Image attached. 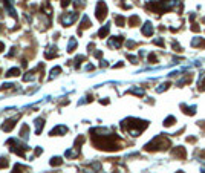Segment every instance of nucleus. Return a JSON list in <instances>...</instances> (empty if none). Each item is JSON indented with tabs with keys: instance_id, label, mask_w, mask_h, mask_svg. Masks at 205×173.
Returning <instances> with one entry per match:
<instances>
[{
	"instance_id": "19",
	"label": "nucleus",
	"mask_w": 205,
	"mask_h": 173,
	"mask_svg": "<svg viewBox=\"0 0 205 173\" xmlns=\"http://www.w3.org/2000/svg\"><path fill=\"white\" fill-rule=\"evenodd\" d=\"M49 164H51V166H54V167H58V166L63 164V159H61L60 156H54V158H51Z\"/></svg>"
},
{
	"instance_id": "45",
	"label": "nucleus",
	"mask_w": 205,
	"mask_h": 173,
	"mask_svg": "<svg viewBox=\"0 0 205 173\" xmlns=\"http://www.w3.org/2000/svg\"><path fill=\"white\" fill-rule=\"evenodd\" d=\"M5 49V43H2V41H0V52H2Z\"/></svg>"
},
{
	"instance_id": "22",
	"label": "nucleus",
	"mask_w": 205,
	"mask_h": 173,
	"mask_svg": "<svg viewBox=\"0 0 205 173\" xmlns=\"http://www.w3.org/2000/svg\"><path fill=\"white\" fill-rule=\"evenodd\" d=\"M182 109H185V113L188 115H194L196 113V106H185V104H181Z\"/></svg>"
},
{
	"instance_id": "20",
	"label": "nucleus",
	"mask_w": 205,
	"mask_h": 173,
	"mask_svg": "<svg viewBox=\"0 0 205 173\" xmlns=\"http://www.w3.org/2000/svg\"><path fill=\"white\" fill-rule=\"evenodd\" d=\"M5 75H6V77H17V75H20V69H19V68H11Z\"/></svg>"
},
{
	"instance_id": "24",
	"label": "nucleus",
	"mask_w": 205,
	"mask_h": 173,
	"mask_svg": "<svg viewBox=\"0 0 205 173\" xmlns=\"http://www.w3.org/2000/svg\"><path fill=\"white\" fill-rule=\"evenodd\" d=\"M78 153H80V149H77V150H66V153H64V156L66 158H74V156H78Z\"/></svg>"
},
{
	"instance_id": "3",
	"label": "nucleus",
	"mask_w": 205,
	"mask_h": 173,
	"mask_svg": "<svg viewBox=\"0 0 205 173\" xmlns=\"http://www.w3.org/2000/svg\"><path fill=\"white\" fill-rule=\"evenodd\" d=\"M170 147V141H168L167 138H164L162 135H158L156 138H153L150 142L146 144V150L147 152H153V150H165Z\"/></svg>"
},
{
	"instance_id": "29",
	"label": "nucleus",
	"mask_w": 205,
	"mask_h": 173,
	"mask_svg": "<svg viewBox=\"0 0 205 173\" xmlns=\"http://www.w3.org/2000/svg\"><path fill=\"white\" fill-rule=\"evenodd\" d=\"M115 22H117L118 26H124V23H126V19H124L122 15H117V17H115Z\"/></svg>"
},
{
	"instance_id": "39",
	"label": "nucleus",
	"mask_w": 205,
	"mask_h": 173,
	"mask_svg": "<svg viewBox=\"0 0 205 173\" xmlns=\"http://www.w3.org/2000/svg\"><path fill=\"white\" fill-rule=\"evenodd\" d=\"M148 60H150V63H156V55H155V54H150Z\"/></svg>"
},
{
	"instance_id": "16",
	"label": "nucleus",
	"mask_w": 205,
	"mask_h": 173,
	"mask_svg": "<svg viewBox=\"0 0 205 173\" xmlns=\"http://www.w3.org/2000/svg\"><path fill=\"white\" fill-rule=\"evenodd\" d=\"M29 169L26 166H22V164H15L14 169H12V173H28Z\"/></svg>"
},
{
	"instance_id": "25",
	"label": "nucleus",
	"mask_w": 205,
	"mask_h": 173,
	"mask_svg": "<svg viewBox=\"0 0 205 173\" xmlns=\"http://www.w3.org/2000/svg\"><path fill=\"white\" fill-rule=\"evenodd\" d=\"M175 121H176L175 116H168V118H165V120H164V126L165 127H170V126L175 124Z\"/></svg>"
},
{
	"instance_id": "44",
	"label": "nucleus",
	"mask_w": 205,
	"mask_h": 173,
	"mask_svg": "<svg viewBox=\"0 0 205 173\" xmlns=\"http://www.w3.org/2000/svg\"><path fill=\"white\" fill-rule=\"evenodd\" d=\"M87 71H93L95 68H93V65H87V68H86Z\"/></svg>"
},
{
	"instance_id": "41",
	"label": "nucleus",
	"mask_w": 205,
	"mask_h": 173,
	"mask_svg": "<svg viewBox=\"0 0 205 173\" xmlns=\"http://www.w3.org/2000/svg\"><path fill=\"white\" fill-rule=\"evenodd\" d=\"M40 153H43V149L41 147H37V149H35V155H40Z\"/></svg>"
},
{
	"instance_id": "4",
	"label": "nucleus",
	"mask_w": 205,
	"mask_h": 173,
	"mask_svg": "<svg viewBox=\"0 0 205 173\" xmlns=\"http://www.w3.org/2000/svg\"><path fill=\"white\" fill-rule=\"evenodd\" d=\"M8 145H9V149H11V152H14V153H17L19 156H22V158H25V152L28 150L29 147L26 144H22L19 140H14V138H11V140H8V142H6Z\"/></svg>"
},
{
	"instance_id": "31",
	"label": "nucleus",
	"mask_w": 205,
	"mask_h": 173,
	"mask_svg": "<svg viewBox=\"0 0 205 173\" xmlns=\"http://www.w3.org/2000/svg\"><path fill=\"white\" fill-rule=\"evenodd\" d=\"M74 5H75L77 8H83V6L86 5V0H74Z\"/></svg>"
},
{
	"instance_id": "13",
	"label": "nucleus",
	"mask_w": 205,
	"mask_h": 173,
	"mask_svg": "<svg viewBox=\"0 0 205 173\" xmlns=\"http://www.w3.org/2000/svg\"><path fill=\"white\" fill-rule=\"evenodd\" d=\"M43 127H44V120L43 118H37V120H35V133L40 135L41 130H43Z\"/></svg>"
},
{
	"instance_id": "37",
	"label": "nucleus",
	"mask_w": 205,
	"mask_h": 173,
	"mask_svg": "<svg viewBox=\"0 0 205 173\" xmlns=\"http://www.w3.org/2000/svg\"><path fill=\"white\" fill-rule=\"evenodd\" d=\"M12 86H14L12 83H3V84H2V87H0V89H11Z\"/></svg>"
},
{
	"instance_id": "9",
	"label": "nucleus",
	"mask_w": 205,
	"mask_h": 173,
	"mask_svg": "<svg viewBox=\"0 0 205 173\" xmlns=\"http://www.w3.org/2000/svg\"><path fill=\"white\" fill-rule=\"evenodd\" d=\"M67 130H69V129H67L66 126H61V124H60V126H55L54 129H52V130L49 132V135H51V136H60V135H66V133H67Z\"/></svg>"
},
{
	"instance_id": "33",
	"label": "nucleus",
	"mask_w": 205,
	"mask_h": 173,
	"mask_svg": "<svg viewBox=\"0 0 205 173\" xmlns=\"http://www.w3.org/2000/svg\"><path fill=\"white\" fill-rule=\"evenodd\" d=\"M83 60H84V55H78V57L75 58V61H77V63H75V68H80V63H81Z\"/></svg>"
},
{
	"instance_id": "7",
	"label": "nucleus",
	"mask_w": 205,
	"mask_h": 173,
	"mask_svg": "<svg viewBox=\"0 0 205 173\" xmlns=\"http://www.w3.org/2000/svg\"><path fill=\"white\" fill-rule=\"evenodd\" d=\"M19 118H20V115H17V116L11 118V120H8V121H5V123L2 124V130H3V132H11V130L14 129V126H15V123L19 121Z\"/></svg>"
},
{
	"instance_id": "18",
	"label": "nucleus",
	"mask_w": 205,
	"mask_h": 173,
	"mask_svg": "<svg viewBox=\"0 0 205 173\" xmlns=\"http://www.w3.org/2000/svg\"><path fill=\"white\" fill-rule=\"evenodd\" d=\"M77 48V40L74 37H70L69 39V43H67V52H74Z\"/></svg>"
},
{
	"instance_id": "32",
	"label": "nucleus",
	"mask_w": 205,
	"mask_h": 173,
	"mask_svg": "<svg viewBox=\"0 0 205 173\" xmlns=\"http://www.w3.org/2000/svg\"><path fill=\"white\" fill-rule=\"evenodd\" d=\"M83 142H84V136H80V138H77L75 140V147H80Z\"/></svg>"
},
{
	"instance_id": "17",
	"label": "nucleus",
	"mask_w": 205,
	"mask_h": 173,
	"mask_svg": "<svg viewBox=\"0 0 205 173\" xmlns=\"http://www.w3.org/2000/svg\"><path fill=\"white\" fill-rule=\"evenodd\" d=\"M127 94H135V95H138V97H144V89H141V87H132V89H129L127 90Z\"/></svg>"
},
{
	"instance_id": "23",
	"label": "nucleus",
	"mask_w": 205,
	"mask_h": 173,
	"mask_svg": "<svg viewBox=\"0 0 205 173\" xmlns=\"http://www.w3.org/2000/svg\"><path fill=\"white\" fill-rule=\"evenodd\" d=\"M61 72V68L60 66H55V68H52L51 69V75H49V80H52V78H55L58 74Z\"/></svg>"
},
{
	"instance_id": "38",
	"label": "nucleus",
	"mask_w": 205,
	"mask_h": 173,
	"mask_svg": "<svg viewBox=\"0 0 205 173\" xmlns=\"http://www.w3.org/2000/svg\"><path fill=\"white\" fill-rule=\"evenodd\" d=\"M127 58L132 61V63H135V65H136V63H138V58L135 57V55H127Z\"/></svg>"
},
{
	"instance_id": "43",
	"label": "nucleus",
	"mask_w": 205,
	"mask_h": 173,
	"mask_svg": "<svg viewBox=\"0 0 205 173\" xmlns=\"http://www.w3.org/2000/svg\"><path fill=\"white\" fill-rule=\"evenodd\" d=\"M127 46L129 48H133V46H135V41H127Z\"/></svg>"
},
{
	"instance_id": "28",
	"label": "nucleus",
	"mask_w": 205,
	"mask_h": 173,
	"mask_svg": "<svg viewBox=\"0 0 205 173\" xmlns=\"http://www.w3.org/2000/svg\"><path fill=\"white\" fill-rule=\"evenodd\" d=\"M168 86H170V83H162V84H159V87H156V92H158V94L164 92L165 89H168Z\"/></svg>"
},
{
	"instance_id": "21",
	"label": "nucleus",
	"mask_w": 205,
	"mask_h": 173,
	"mask_svg": "<svg viewBox=\"0 0 205 173\" xmlns=\"http://www.w3.org/2000/svg\"><path fill=\"white\" fill-rule=\"evenodd\" d=\"M173 153L176 155V156H181L182 159L187 156V153H185V149H184V147H176V149L173 150Z\"/></svg>"
},
{
	"instance_id": "30",
	"label": "nucleus",
	"mask_w": 205,
	"mask_h": 173,
	"mask_svg": "<svg viewBox=\"0 0 205 173\" xmlns=\"http://www.w3.org/2000/svg\"><path fill=\"white\" fill-rule=\"evenodd\" d=\"M44 57H46L48 60L54 58V57H57V51H46V52H44Z\"/></svg>"
},
{
	"instance_id": "12",
	"label": "nucleus",
	"mask_w": 205,
	"mask_h": 173,
	"mask_svg": "<svg viewBox=\"0 0 205 173\" xmlns=\"http://www.w3.org/2000/svg\"><path fill=\"white\" fill-rule=\"evenodd\" d=\"M91 26H92V23H91V20H89V17H87V15H83V19H81V25H80V34H81V31H83V29L91 28Z\"/></svg>"
},
{
	"instance_id": "36",
	"label": "nucleus",
	"mask_w": 205,
	"mask_h": 173,
	"mask_svg": "<svg viewBox=\"0 0 205 173\" xmlns=\"http://www.w3.org/2000/svg\"><path fill=\"white\" fill-rule=\"evenodd\" d=\"M70 3H72L70 0H61V6H63V8H67Z\"/></svg>"
},
{
	"instance_id": "40",
	"label": "nucleus",
	"mask_w": 205,
	"mask_h": 173,
	"mask_svg": "<svg viewBox=\"0 0 205 173\" xmlns=\"http://www.w3.org/2000/svg\"><path fill=\"white\" fill-rule=\"evenodd\" d=\"M153 43H155V44H159V46H164L162 39H156V40H153Z\"/></svg>"
},
{
	"instance_id": "27",
	"label": "nucleus",
	"mask_w": 205,
	"mask_h": 173,
	"mask_svg": "<svg viewBox=\"0 0 205 173\" xmlns=\"http://www.w3.org/2000/svg\"><path fill=\"white\" fill-rule=\"evenodd\" d=\"M129 23H130V26H136L139 23V17L138 15H132L129 19Z\"/></svg>"
},
{
	"instance_id": "5",
	"label": "nucleus",
	"mask_w": 205,
	"mask_h": 173,
	"mask_svg": "<svg viewBox=\"0 0 205 173\" xmlns=\"http://www.w3.org/2000/svg\"><path fill=\"white\" fill-rule=\"evenodd\" d=\"M95 15L96 19L103 22L106 19V15H107V5H106V2H103V0H100V2L96 3V8H95Z\"/></svg>"
},
{
	"instance_id": "35",
	"label": "nucleus",
	"mask_w": 205,
	"mask_h": 173,
	"mask_svg": "<svg viewBox=\"0 0 205 173\" xmlns=\"http://www.w3.org/2000/svg\"><path fill=\"white\" fill-rule=\"evenodd\" d=\"M23 80H25V81L34 80V75H32V72H28V74H26V75H23Z\"/></svg>"
},
{
	"instance_id": "11",
	"label": "nucleus",
	"mask_w": 205,
	"mask_h": 173,
	"mask_svg": "<svg viewBox=\"0 0 205 173\" xmlns=\"http://www.w3.org/2000/svg\"><path fill=\"white\" fill-rule=\"evenodd\" d=\"M3 3H5V8L8 9V12L11 14V17H14V19H17V12L14 9V0H3Z\"/></svg>"
},
{
	"instance_id": "10",
	"label": "nucleus",
	"mask_w": 205,
	"mask_h": 173,
	"mask_svg": "<svg viewBox=\"0 0 205 173\" xmlns=\"http://www.w3.org/2000/svg\"><path fill=\"white\" fill-rule=\"evenodd\" d=\"M142 35H146V37H151V34H153V25L150 22H146L142 25V29H141Z\"/></svg>"
},
{
	"instance_id": "2",
	"label": "nucleus",
	"mask_w": 205,
	"mask_h": 173,
	"mask_svg": "<svg viewBox=\"0 0 205 173\" xmlns=\"http://www.w3.org/2000/svg\"><path fill=\"white\" fill-rule=\"evenodd\" d=\"M148 123L144 120H138V118H127V120L121 121V127L124 132L130 133L132 136H139L141 132H144L147 129Z\"/></svg>"
},
{
	"instance_id": "47",
	"label": "nucleus",
	"mask_w": 205,
	"mask_h": 173,
	"mask_svg": "<svg viewBox=\"0 0 205 173\" xmlns=\"http://www.w3.org/2000/svg\"><path fill=\"white\" fill-rule=\"evenodd\" d=\"M95 57L100 58V57H101V52H100V51H96V52H95Z\"/></svg>"
},
{
	"instance_id": "34",
	"label": "nucleus",
	"mask_w": 205,
	"mask_h": 173,
	"mask_svg": "<svg viewBox=\"0 0 205 173\" xmlns=\"http://www.w3.org/2000/svg\"><path fill=\"white\" fill-rule=\"evenodd\" d=\"M173 49L176 52H182V46H181V44H177L176 41H173Z\"/></svg>"
},
{
	"instance_id": "42",
	"label": "nucleus",
	"mask_w": 205,
	"mask_h": 173,
	"mask_svg": "<svg viewBox=\"0 0 205 173\" xmlns=\"http://www.w3.org/2000/svg\"><path fill=\"white\" fill-rule=\"evenodd\" d=\"M100 66H101V68H106V66H107V61H106V60H103V61L100 63Z\"/></svg>"
},
{
	"instance_id": "1",
	"label": "nucleus",
	"mask_w": 205,
	"mask_h": 173,
	"mask_svg": "<svg viewBox=\"0 0 205 173\" xmlns=\"http://www.w3.org/2000/svg\"><path fill=\"white\" fill-rule=\"evenodd\" d=\"M92 135V141L93 145L101 150H109V152H115L121 149V140L117 133L110 132L109 129L104 127H95L91 130Z\"/></svg>"
},
{
	"instance_id": "14",
	"label": "nucleus",
	"mask_w": 205,
	"mask_h": 173,
	"mask_svg": "<svg viewBox=\"0 0 205 173\" xmlns=\"http://www.w3.org/2000/svg\"><path fill=\"white\" fill-rule=\"evenodd\" d=\"M109 31H110V23H106V25L103 26V28H101L100 31H98V37H100V39L106 37V35L109 34Z\"/></svg>"
},
{
	"instance_id": "26",
	"label": "nucleus",
	"mask_w": 205,
	"mask_h": 173,
	"mask_svg": "<svg viewBox=\"0 0 205 173\" xmlns=\"http://www.w3.org/2000/svg\"><path fill=\"white\" fill-rule=\"evenodd\" d=\"M8 166H9V161H8L6 156H2L0 158V169H6Z\"/></svg>"
},
{
	"instance_id": "15",
	"label": "nucleus",
	"mask_w": 205,
	"mask_h": 173,
	"mask_svg": "<svg viewBox=\"0 0 205 173\" xmlns=\"http://www.w3.org/2000/svg\"><path fill=\"white\" fill-rule=\"evenodd\" d=\"M29 132H31L29 130V126L28 124H23L22 129H20V136H22L23 140H28L29 138Z\"/></svg>"
},
{
	"instance_id": "46",
	"label": "nucleus",
	"mask_w": 205,
	"mask_h": 173,
	"mask_svg": "<svg viewBox=\"0 0 205 173\" xmlns=\"http://www.w3.org/2000/svg\"><path fill=\"white\" fill-rule=\"evenodd\" d=\"M100 103H101V104H109V100H101Z\"/></svg>"
},
{
	"instance_id": "48",
	"label": "nucleus",
	"mask_w": 205,
	"mask_h": 173,
	"mask_svg": "<svg viewBox=\"0 0 205 173\" xmlns=\"http://www.w3.org/2000/svg\"><path fill=\"white\" fill-rule=\"evenodd\" d=\"M0 15H2V14H0Z\"/></svg>"
},
{
	"instance_id": "6",
	"label": "nucleus",
	"mask_w": 205,
	"mask_h": 173,
	"mask_svg": "<svg viewBox=\"0 0 205 173\" xmlns=\"http://www.w3.org/2000/svg\"><path fill=\"white\" fill-rule=\"evenodd\" d=\"M77 19H78V12H75V11L66 12V14H63V15H61V25H63L64 28H67V26L74 25Z\"/></svg>"
},
{
	"instance_id": "8",
	"label": "nucleus",
	"mask_w": 205,
	"mask_h": 173,
	"mask_svg": "<svg viewBox=\"0 0 205 173\" xmlns=\"http://www.w3.org/2000/svg\"><path fill=\"white\" fill-rule=\"evenodd\" d=\"M122 41H124V39L121 37V35H117V37L109 39L107 44H109L110 48H113V49H120V48H121V44H122Z\"/></svg>"
}]
</instances>
